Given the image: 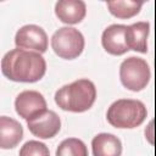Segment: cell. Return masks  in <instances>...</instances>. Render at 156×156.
<instances>
[{"mask_svg":"<svg viewBox=\"0 0 156 156\" xmlns=\"http://www.w3.org/2000/svg\"><path fill=\"white\" fill-rule=\"evenodd\" d=\"M16 112L26 121L35 116L37 113L46 110V100L35 90H24L20 93L15 100Z\"/></svg>","mask_w":156,"mask_h":156,"instance_id":"obj_8","label":"cell"},{"mask_svg":"<svg viewBox=\"0 0 156 156\" xmlns=\"http://www.w3.org/2000/svg\"><path fill=\"white\" fill-rule=\"evenodd\" d=\"M20 156H50V151L44 143L29 140L21 147Z\"/></svg>","mask_w":156,"mask_h":156,"instance_id":"obj_16","label":"cell"},{"mask_svg":"<svg viewBox=\"0 0 156 156\" xmlns=\"http://www.w3.org/2000/svg\"><path fill=\"white\" fill-rule=\"evenodd\" d=\"M27 127L34 136L40 139H50L60 132L61 119L56 112L46 108L27 119Z\"/></svg>","mask_w":156,"mask_h":156,"instance_id":"obj_7","label":"cell"},{"mask_svg":"<svg viewBox=\"0 0 156 156\" xmlns=\"http://www.w3.org/2000/svg\"><path fill=\"white\" fill-rule=\"evenodd\" d=\"M150 32V24L147 22H136L127 26L126 38L129 50L138 52H147V35Z\"/></svg>","mask_w":156,"mask_h":156,"instance_id":"obj_12","label":"cell"},{"mask_svg":"<svg viewBox=\"0 0 156 156\" xmlns=\"http://www.w3.org/2000/svg\"><path fill=\"white\" fill-rule=\"evenodd\" d=\"M94 156H121L122 143L110 133H100L93 138L91 141Z\"/></svg>","mask_w":156,"mask_h":156,"instance_id":"obj_13","label":"cell"},{"mask_svg":"<svg viewBox=\"0 0 156 156\" xmlns=\"http://www.w3.org/2000/svg\"><path fill=\"white\" fill-rule=\"evenodd\" d=\"M126 29H127V26L111 24L102 32L101 44L108 54L119 56L126 54L129 50L127 45Z\"/></svg>","mask_w":156,"mask_h":156,"instance_id":"obj_9","label":"cell"},{"mask_svg":"<svg viewBox=\"0 0 156 156\" xmlns=\"http://www.w3.org/2000/svg\"><path fill=\"white\" fill-rule=\"evenodd\" d=\"M144 1L134 0H113L107 1L108 11L117 18H130L139 13Z\"/></svg>","mask_w":156,"mask_h":156,"instance_id":"obj_14","label":"cell"},{"mask_svg":"<svg viewBox=\"0 0 156 156\" xmlns=\"http://www.w3.org/2000/svg\"><path fill=\"white\" fill-rule=\"evenodd\" d=\"M55 13L63 23L77 24L85 17L87 6L82 0H60L55 5Z\"/></svg>","mask_w":156,"mask_h":156,"instance_id":"obj_10","label":"cell"},{"mask_svg":"<svg viewBox=\"0 0 156 156\" xmlns=\"http://www.w3.org/2000/svg\"><path fill=\"white\" fill-rule=\"evenodd\" d=\"M96 88L89 79L82 78L60 88L55 94L56 105L63 111L85 112L95 102Z\"/></svg>","mask_w":156,"mask_h":156,"instance_id":"obj_2","label":"cell"},{"mask_svg":"<svg viewBox=\"0 0 156 156\" xmlns=\"http://www.w3.org/2000/svg\"><path fill=\"white\" fill-rule=\"evenodd\" d=\"M147 111L145 105L139 100L119 99L107 110V122L116 128H136L146 118Z\"/></svg>","mask_w":156,"mask_h":156,"instance_id":"obj_3","label":"cell"},{"mask_svg":"<svg viewBox=\"0 0 156 156\" xmlns=\"http://www.w3.org/2000/svg\"><path fill=\"white\" fill-rule=\"evenodd\" d=\"M56 156H88V149L80 139L68 138L60 143Z\"/></svg>","mask_w":156,"mask_h":156,"instance_id":"obj_15","label":"cell"},{"mask_svg":"<svg viewBox=\"0 0 156 156\" xmlns=\"http://www.w3.org/2000/svg\"><path fill=\"white\" fill-rule=\"evenodd\" d=\"M15 44L18 49L43 54L48 50V35L41 27L37 24H26L17 30Z\"/></svg>","mask_w":156,"mask_h":156,"instance_id":"obj_6","label":"cell"},{"mask_svg":"<svg viewBox=\"0 0 156 156\" xmlns=\"http://www.w3.org/2000/svg\"><path fill=\"white\" fill-rule=\"evenodd\" d=\"M23 138V128L16 119L1 116L0 117V147L13 149L16 147Z\"/></svg>","mask_w":156,"mask_h":156,"instance_id":"obj_11","label":"cell"},{"mask_svg":"<svg viewBox=\"0 0 156 156\" xmlns=\"http://www.w3.org/2000/svg\"><path fill=\"white\" fill-rule=\"evenodd\" d=\"M51 48L58 57L65 60H73L83 52L84 37L76 28L62 27L52 34Z\"/></svg>","mask_w":156,"mask_h":156,"instance_id":"obj_5","label":"cell"},{"mask_svg":"<svg viewBox=\"0 0 156 156\" xmlns=\"http://www.w3.org/2000/svg\"><path fill=\"white\" fill-rule=\"evenodd\" d=\"M151 78L150 67L145 60L135 56L126 58L119 67V79L124 88L140 91L149 84Z\"/></svg>","mask_w":156,"mask_h":156,"instance_id":"obj_4","label":"cell"},{"mask_svg":"<svg viewBox=\"0 0 156 156\" xmlns=\"http://www.w3.org/2000/svg\"><path fill=\"white\" fill-rule=\"evenodd\" d=\"M1 72L10 80L34 83L44 77L46 62L41 54L17 48L2 57Z\"/></svg>","mask_w":156,"mask_h":156,"instance_id":"obj_1","label":"cell"}]
</instances>
